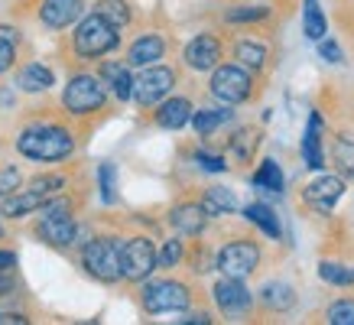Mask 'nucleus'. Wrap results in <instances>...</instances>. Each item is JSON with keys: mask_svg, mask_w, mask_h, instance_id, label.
<instances>
[{"mask_svg": "<svg viewBox=\"0 0 354 325\" xmlns=\"http://www.w3.org/2000/svg\"><path fill=\"white\" fill-rule=\"evenodd\" d=\"M17 150L26 156V160L36 162H59L65 156H72L75 150V140L65 127H55V124H39V127H26L17 137Z\"/></svg>", "mask_w": 354, "mask_h": 325, "instance_id": "f257e3e1", "label": "nucleus"}, {"mask_svg": "<svg viewBox=\"0 0 354 325\" xmlns=\"http://www.w3.org/2000/svg\"><path fill=\"white\" fill-rule=\"evenodd\" d=\"M72 43H75V53L82 55V59H97V55H108L118 49L120 32H118V26H111L104 17L91 13V17H85V20L78 23Z\"/></svg>", "mask_w": 354, "mask_h": 325, "instance_id": "f03ea898", "label": "nucleus"}, {"mask_svg": "<svg viewBox=\"0 0 354 325\" xmlns=\"http://www.w3.org/2000/svg\"><path fill=\"white\" fill-rule=\"evenodd\" d=\"M82 263H85V270L101 283L120 280V244H118V238L88 241L85 250H82Z\"/></svg>", "mask_w": 354, "mask_h": 325, "instance_id": "7ed1b4c3", "label": "nucleus"}, {"mask_svg": "<svg viewBox=\"0 0 354 325\" xmlns=\"http://www.w3.org/2000/svg\"><path fill=\"white\" fill-rule=\"evenodd\" d=\"M104 85H101V78L95 75H75L62 91V104L65 111H72V114H91V111H101L104 104Z\"/></svg>", "mask_w": 354, "mask_h": 325, "instance_id": "20e7f679", "label": "nucleus"}, {"mask_svg": "<svg viewBox=\"0 0 354 325\" xmlns=\"http://www.w3.org/2000/svg\"><path fill=\"white\" fill-rule=\"evenodd\" d=\"M143 309L153 315L160 313H179V309H189L192 303V292L189 286L176 280H160V283H150V286H143Z\"/></svg>", "mask_w": 354, "mask_h": 325, "instance_id": "39448f33", "label": "nucleus"}, {"mask_svg": "<svg viewBox=\"0 0 354 325\" xmlns=\"http://www.w3.org/2000/svg\"><path fill=\"white\" fill-rule=\"evenodd\" d=\"M156 270V248L150 238H130L120 244V277L130 283L147 280Z\"/></svg>", "mask_w": 354, "mask_h": 325, "instance_id": "423d86ee", "label": "nucleus"}, {"mask_svg": "<svg viewBox=\"0 0 354 325\" xmlns=\"http://www.w3.org/2000/svg\"><path fill=\"white\" fill-rule=\"evenodd\" d=\"M176 85V72L166 68V65H150V68H143L137 78H133V101H137L140 108H150L156 104L160 98H166Z\"/></svg>", "mask_w": 354, "mask_h": 325, "instance_id": "0eeeda50", "label": "nucleus"}, {"mask_svg": "<svg viewBox=\"0 0 354 325\" xmlns=\"http://www.w3.org/2000/svg\"><path fill=\"white\" fill-rule=\"evenodd\" d=\"M257 263H260V248L254 241H231L218 254V270L225 277H237V280L250 277L257 270Z\"/></svg>", "mask_w": 354, "mask_h": 325, "instance_id": "6e6552de", "label": "nucleus"}, {"mask_svg": "<svg viewBox=\"0 0 354 325\" xmlns=\"http://www.w3.org/2000/svg\"><path fill=\"white\" fill-rule=\"evenodd\" d=\"M250 85L254 82H250V75L241 65H221L212 75V95L218 101H225V104H244L250 98Z\"/></svg>", "mask_w": 354, "mask_h": 325, "instance_id": "1a4fd4ad", "label": "nucleus"}, {"mask_svg": "<svg viewBox=\"0 0 354 325\" xmlns=\"http://www.w3.org/2000/svg\"><path fill=\"white\" fill-rule=\"evenodd\" d=\"M215 303L225 315H244L250 309V290L237 277H225L215 283Z\"/></svg>", "mask_w": 354, "mask_h": 325, "instance_id": "9d476101", "label": "nucleus"}, {"mask_svg": "<svg viewBox=\"0 0 354 325\" xmlns=\"http://www.w3.org/2000/svg\"><path fill=\"white\" fill-rule=\"evenodd\" d=\"M36 234L49 244V248H68L78 241V228L72 215H43L36 225Z\"/></svg>", "mask_w": 354, "mask_h": 325, "instance_id": "9b49d317", "label": "nucleus"}, {"mask_svg": "<svg viewBox=\"0 0 354 325\" xmlns=\"http://www.w3.org/2000/svg\"><path fill=\"white\" fill-rule=\"evenodd\" d=\"M218 62H221V43L212 32H202L185 46V65L195 68V72H212Z\"/></svg>", "mask_w": 354, "mask_h": 325, "instance_id": "f8f14e48", "label": "nucleus"}, {"mask_svg": "<svg viewBox=\"0 0 354 325\" xmlns=\"http://www.w3.org/2000/svg\"><path fill=\"white\" fill-rule=\"evenodd\" d=\"M82 10H85L82 0H43L39 20L49 30H65V26H72L75 20H82Z\"/></svg>", "mask_w": 354, "mask_h": 325, "instance_id": "ddd939ff", "label": "nucleus"}, {"mask_svg": "<svg viewBox=\"0 0 354 325\" xmlns=\"http://www.w3.org/2000/svg\"><path fill=\"white\" fill-rule=\"evenodd\" d=\"M344 192V183L338 179V176H322V179H315V183L306 185V202H309L315 212H328V208L342 198Z\"/></svg>", "mask_w": 354, "mask_h": 325, "instance_id": "4468645a", "label": "nucleus"}, {"mask_svg": "<svg viewBox=\"0 0 354 325\" xmlns=\"http://www.w3.org/2000/svg\"><path fill=\"white\" fill-rule=\"evenodd\" d=\"M49 202V195L43 192H32V189H26V192L20 195H7L3 202H0V215H7V218H23V215H30V212H39V208Z\"/></svg>", "mask_w": 354, "mask_h": 325, "instance_id": "2eb2a0df", "label": "nucleus"}, {"mask_svg": "<svg viewBox=\"0 0 354 325\" xmlns=\"http://www.w3.org/2000/svg\"><path fill=\"white\" fill-rule=\"evenodd\" d=\"M162 53H166V39L162 36H153V32H147V36H140L137 43L130 46V53H127V62L130 65H153V62H160Z\"/></svg>", "mask_w": 354, "mask_h": 325, "instance_id": "dca6fc26", "label": "nucleus"}, {"mask_svg": "<svg viewBox=\"0 0 354 325\" xmlns=\"http://www.w3.org/2000/svg\"><path fill=\"white\" fill-rule=\"evenodd\" d=\"M192 120V104L185 101V98H169L166 104H160V111H156V124L166 130H179L185 127Z\"/></svg>", "mask_w": 354, "mask_h": 325, "instance_id": "f3484780", "label": "nucleus"}, {"mask_svg": "<svg viewBox=\"0 0 354 325\" xmlns=\"http://www.w3.org/2000/svg\"><path fill=\"white\" fill-rule=\"evenodd\" d=\"M169 221H172V228H176L179 234H202L208 215H205L202 205H179V208H172Z\"/></svg>", "mask_w": 354, "mask_h": 325, "instance_id": "a211bd4d", "label": "nucleus"}, {"mask_svg": "<svg viewBox=\"0 0 354 325\" xmlns=\"http://www.w3.org/2000/svg\"><path fill=\"white\" fill-rule=\"evenodd\" d=\"M202 208H205V215L208 218L231 215V212H237V195L231 192V189H225V185H212L202 198Z\"/></svg>", "mask_w": 354, "mask_h": 325, "instance_id": "6ab92c4d", "label": "nucleus"}, {"mask_svg": "<svg viewBox=\"0 0 354 325\" xmlns=\"http://www.w3.org/2000/svg\"><path fill=\"white\" fill-rule=\"evenodd\" d=\"M260 299L273 313H290L292 306H296V290H292L290 283H267L260 290Z\"/></svg>", "mask_w": 354, "mask_h": 325, "instance_id": "aec40b11", "label": "nucleus"}, {"mask_svg": "<svg viewBox=\"0 0 354 325\" xmlns=\"http://www.w3.org/2000/svg\"><path fill=\"white\" fill-rule=\"evenodd\" d=\"M101 78L108 82L111 91H114L120 101H130V95H133V75L127 72V65L104 62V65H101Z\"/></svg>", "mask_w": 354, "mask_h": 325, "instance_id": "412c9836", "label": "nucleus"}, {"mask_svg": "<svg viewBox=\"0 0 354 325\" xmlns=\"http://www.w3.org/2000/svg\"><path fill=\"white\" fill-rule=\"evenodd\" d=\"M319 127H322V118H319V114H312L309 130H306V137H302V156H306V162H309L312 169H322V166H325V153H322V137H319Z\"/></svg>", "mask_w": 354, "mask_h": 325, "instance_id": "4be33fe9", "label": "nucleus"}, {"mask_svg": "<svg viewBox=\"0 0 354 325\" xmlns=\"http://www.w3.org/2000/svg\"><path fill=\"white\" fill-rule=\"evenodd\" d=\"M53 82H55L53 72H49L46 65H39V62H30L20 75H17V85H20L23 91H46Z\"/></svg>", "mask_w": 354, "mask_h": 325, "instance_id": "5701e85b", "label": "nucleus"}, {"mask_svg": "<svg viewBox=\"0 0 354 325\" xmlns=\"http://www.w3.org/2000/svg\"><path fill=\"white\" fill-rule=\"evenodd\" d=\"M244 215H247V221H254V225H257L263 234H270V238H279V218H277V212H273L270 205H263V202H254V205L244 208Z\"/></svg>", "mask_w": 354, "mask_h": 325, "instance_id": "b1692460", "label": "nucleus"}, {"mask_svg": "<svg viewBox=\"0 0 354 325\" xmlns=\"http://www.w3.org/2000/svg\"><path fill=\"white\" fill-rule=\"evenodd\" d=\"M254 185L260 192H283V169H279V162L273 156L260 162V169L254 173Z\"/></svg>", "mask_w": 354, "mask_h": 325, "instance_id": "393cba45", "label": "nucleus"}, {"mask_svg": "<svg viewBox=\"0 0 354 325\" xmlns=\"http://www.w3.org/2000/svg\"><path fill=\"white\" fill-rule=\"evenodd\" d=\"M302 30L309 39H322L325 32H328V20H325V13L319 10V0H306V13H302Z\"/></svg>", "mask_w": 354, "mask_h": 325, "instance_id": "a878e982", "label": "nucleus"}, {"mask_svg": "<svg viewBox=\"0 0 354 325\" xmlns=\"http://www.w3.org/2000/svg\"><path fill=\"white\" fill-rule=\"evenodd\" d=\"M97 17H104V20L111 23V26H127L130 23V7L124 3V0H97V7H95Z\"/></svg>", "mask_w": 354, "mask_h": 325, "instance_id": "bb28decb", "label": "nucleus"}, {"mask_svg": "<svg viewBox=\"0 0 354 325\" xmlns=\"http://www.w3.org/2000/svg\"><path fill=\"white\" fill-rule=\"evenodd\" d=\"M227 118H231V111H221V108H205V111H195L192 124H195V130H198L202 137H208V133L221 127V124H225Z\"/></svg>", "mask_w": 354, "mask_h": 325, "instance_id": "cd10ccee", "label": "nucleus"}, {"mask_svg": "<svg viewBox=\"0 0 354 325\" xmlns=\"http://www.w3.org/2000/svg\"><path fill=\"white\" fill-rule=\"evenodd\" d=\"M319 277L325 283H335V286H351L354 283V270L344 267V263H332V260H322L319 263Z\"/></svg>", "mask_w": 354, "mask_h": 325, "instance_id": "c85d7f7f", "label": "nucleus"}, {"mask_svg": "<svg viewBox=\"0 0 354 325\" xmlns=\"http://www.w3.org/2000/svg\"><path fill=\"white\" fill-rule=\"evenodd\" d=\"M97 183H101V198H104L108 205H114V202H118V166H114V162H101Z\"/></svg>", "mask_w": 354, "mask_h": 325, "instance_id": "c756f323", "label": "nucleus"}, {"mask_svg": "<svg viewBox=\"0 0 354 325\" xmlns=\"http://www.w3.org/2000/svg\"><path fill=\"white\" fill-rule=\"evenodd\" d=\"M234 55H237V62L247 65V68H263L267 65V49L257 43H237Z\"/></svg>", "mask_w": 354, "mask_h": 325, "instance_id": "7c9ffc66", "label": "nucleus"}, {"mask_svg": "<svg viewBox=\"0 0 354 325\" xmlns=\"http://www.w3.org/2000/svg\"><path fill=\"white\" fill-rule=\"evenodd\" d=\"M257 130H237L234 140H231V150H234V156L241 162H247L250 156H254V147H257Z\"/></svg>", "mask_w": 354, "mask_h": 325, "instance_id": "2f4dec72", "label": "nucleus"}, {"mask_svg": "<svg viewBox=\"0 0 354 325\" xmlns=\"http://www.w3.org/2000/svg\"><path fill=\"white\" fill-rule=\"evenodd\" d=\"M270 10L267 7H231L225 13L227 23H254V20H267Z\"/></svg>", "mask_w": 354, "mask_h": 325, "instance_id": "473e14b6", "label": "nucleus"}, {"mask_svg": "<svg viewBox=\"0 0 354 325\" xmlns=\"http://www.w3.org/2000/svg\"><path fill=\"white\" fill-rule=\"evenodd\" d=\"M185 248H183V241H166L162 244V250L156 254V267H176L179 260H183Z\"/></svg>", "mask_w": 354, "mask_h": 325, "instance_id": "72a5a7b5", "label": "nucleus"}, {"mask_svg": "<svg viewBox=\"0 0 354 325\" xmlns=\"http://www.w3.org/2000/svg\"><path fill=\"white\" fill-rule=\"evenodd\" d=\"M328 322L332 325H354V303L351 299H342V303L328 306Z\"/></svg>", "mask_w": 354, "mask_h": 325, "instance_id": "f704fd0d", "label": "nucleus"}, {"mask_svg": "<svg viewBox=\"0 0 354 325\" xmlns=\"http://www.w3.org/2000/svg\"><path fill=\"white\" fill-rule=\"evenodd\" d=\"M30 189H32V192H43V195H49V198H53L59 189H65V179H62V176H36V179L30 183Z\"/></svg>", "mask_w": 354, "mask_h": 325, "instance_id": "c9c22d12", "label": "nucleus"}, {"mask_svg": "<svg viewBox=\"0 0 354 325\" xmlns=\"http://www.w3.org/2000/svg\"><path fill=\"white\" fill-rule=\"evenodd\" d=\"M17 185H20V169L7 166V169L0 173V198H7V195H10Z\"/></svg>", "mask_w": 354, "mask_h": 325, "instance_id": "e433bc0d", "label": "nucleus"}, {"mask_svg": "<svg viewBox=\"0 0 354 325\" xmlns=\"http://www.w3.org/2000/svg\"><path fill=\"white\" fill-rule=\"evenodd\" d=\"M195 160L202 162V169H208V173H225L227 169V162L221 156H212V153H205V150L195 153Z\"/></svg>", "mask_w": 354, "mask_h": 325, "instance_id": "4c0bfd02", "label": "nucleus"}, {"mask_svg": "<svg viewBox=\"0 0 354 325\" xmlns=\"http://www.w3.org/2000/svg\"><path fill=\"white\" fill-rule=\"evenodd\" d=\"M319 55H322L325 62H342V49H338V43H335V39H328V36H322V39H319Z\"/></svg>", "mask_w": 354, "mask_h": 325, "instance_id": "58836bf2", "label": "nucleus"}, {"mask_svg": "<svg viewBox=\"0 0 354 325\" xmlns=\"http://www.w3.org/2000/svg\"><path fill=\"white\" fill-rule=\"evenodd\" d=\"M17 290V267H0V296H10Z\"/></svg>", "mask_w": 354, "mask_h": 325, "instance_id": "ea45409f", "label": "nucleus"}, {"mask_svg": "<svg viewBox=\"0 0 354 325\" xmlns=\"http://www.w3.org/2000/svg\"><path fill=\"white\" fill-rule=\"evenodd\" d=\"M17 59V43H7V39H0V75L7 72Z\"/></svg>", "mask_w": 354, "mask_h": 325, "instance_id": "a19ab883", "label": "nucleus"}, {"mask_svg": "<svg viewBox=\"0 0 354 325\" xmlns=\"http://www.w3.org/2000/svg\"><path fill=\"white\" fill-rule=\"evenodd\" d=\"M30 319L20 313H0V325H26Z\"/></svg>", "mask_w": 354, "mask_h": 325, "instance_id": "79ce46f5", "label": "nucleus"}, {"mask_svg": "<svg viewBox=\"0 0 354 325\" xmlns=\"http://www.w3.org/2000/svg\"><path fill=\"white\" fill-rule=\"evenodd\" d=\"M0 267H17V254H10V250H0Z\"/></svg>", "mask_w": 354, "mask_h": 325, "instance_id": "37998d69", "label": "nucleus"}, {"mask_svg": "<svg viewBox=\"0 0 354 325\" xmlns=\"http://www.w3.org/2000/svg\"><path fill=\"white\" fill-rule=\"evenodd\" d=\"M0 39H7V43H17L20 36H17V30H13V26H0Z\"/></svg>", "mask_w": 354, "mask_h": 325, "instance_id": "c03bdc74", "label": "nucleus"}, {"mask_svg": "<svg viewBox=\"0 0 354 325\" xmlns=\"http://www.w3.org/2000/svg\"><path fill=\"white\" fill-rule=\"evenodd\" d=\"M0 238H3V225H0Z\"/></svg>", "mask_w": 354, "mask_h": 325, "instance_id": "a18cd8bd", "label": "nucleus"}]
</instances>
